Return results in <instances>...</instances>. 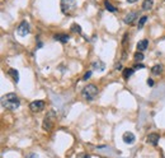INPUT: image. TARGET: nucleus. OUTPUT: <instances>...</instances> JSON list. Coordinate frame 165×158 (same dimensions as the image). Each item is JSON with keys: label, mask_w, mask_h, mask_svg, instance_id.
<instances>
[{"label": "nucleus", "mask_w": 165, "mask_h": 158, "mask_svg": "<svg viewBox=\"0 0 165 158\" xmlns=\"http://www.w3.org/2000/svg\"><path fill=\"white\" fill-rule=\"evenodd\" d=\"M71 32H78V33H80L81 32V27L79 24H76V23H73L71 24Z\"/></svg>", "instance_id": "obj_18"}, {"label": "nucleus", "mask_w": 165, "mask_h": 158, "mask_svg": "<svg viewBox=\"0 0 165 158\" xmlns=\"http://www.w3.org/2000/svg\"><path fill=\"white\" fill-rule=\"evenodd\" d=\"M159 134H156V133H151V134H149V137H147V143L149 144H151V146H156V144L159 143Z\"/></svg>", "instance_id": "obj_9"}, {"label": "nucleus", "mask_w": 165, "mask_h": 158, "mask_svg": "<svg viewBox=\"0 0 165 158\" xmlns=\"http://www.w3.org/2000/svg\"><path fill=\"white\" fill-rule=\"evenodd\" d=\"M136 18H137V13L136 12H130L128 14L123 18V22H125L126 24H132Z\"/></svg>", "instance_id": "obj_8"}, {"label": "nucleus", "mask_w": 165, "mask_h": 158, "mask_svg": "<svg viewBox=\"0 0 165 158\" xmlns=\"http://www.w3.org/2000/svg\"><path fill=\"white\" fill-rule=\"evenodd\" d=\"M127 2H128V3H136L137 0H127Z\"/></svg>", "instance_id": "obj_27"}, {"label": "nucleus", "mask_w": 165, "mask_h": 158, "mask_svg": "<svg viewBox=\"0 0 165 158\" xmlns=\"http://www.w3.org/2000/svg\"><path fill=\"white\" fill-rule=\"evenodd\" d=\"M144 58H145V56L142 55V52H140V51H137L136 54H135V60H136V61H142Z\"/></svg>", "instance_id": "obj_20"}, {"label": "nucleus", "mask_w": 165, "mask_h": 158, "mask_svg": "<svg viewBox=\"0 0 165 158\" xmlns=\"http://www.w3.org/2000/svg\"><path fill=\"white\" fill-rule=\"evenodd\" d=\"M91 67H93V70H97V72H103V70L105 69V64H104L103 61L98 60V61H94V63L91 64Z\"/></svg>", "instance_id": "obj_10"}, {"label": "nucleus", "mask_w": 165, "mask_h": 158, "mask_svg": "<svg viewBox=\"0 0 165 158\" xmlns=\"http://www.w3.org/2000/svg\"><path fill=\"white\" fill-rule=\"evenodd\" d=\"M123 142H125L126 144H133L135 143V140H136V138H135V135L131 133V131H126L125 134H123Z\"/></svg>", "instance_id": "obj_7"}, {"label": "nucleus", "mask_w": 165, "mask_h": 158, "mask_svg": "<svg viewBox=\"0 0 165 158\" xmlns=\"http://www.w3.org/2000/svg\"><path fill=\"white\" fill-rule=\"evenodd\" d=\"M133 72H135V69L133 68H127V69H125V70H123V78H125V79H127V78H130L132 74H133Z\"/></svg>", "instance_id": "obj_15"}, {"label": "nucleus", "mask_w": 165, "mask_h": 158, "mask_svg": "<svg viewBox=\"0 0 165 158\" xmlns=\"http://www.w3.org/2000/svg\"><path fill=\"white\" fill-rule=\"evenodd\" d=\"M104 5H105V9L108 10V12H112V13H114L117 9L111 4V3H109V2H107V0H105V2H104Z\"/></svg>", "instance_id": "obj_17"}, {"label": "nucleus", "mask_w": 165, "mask_h": 158, "mask_svg": "<svg viewBox=\"0 0 165 158\" xmlns=\"http://www.w3.org/2000/svg\"><path fill=\"white\" fill-rule=\"evenodd\" d=\"M29 31H31V26H29V23L27 22V21H23V22L18 26V30H17L18 35L22 36V37H25L29 33Z\"/></svg>", "instance_id": "obj_5"}, {"label": "nucleus", "mask_w": 165, "mask_h": 158, "mask_svg": "<svg viewBox=\"0 0 165 158\" xmlns=\"http://www.w3.org/2000/svg\"><path fill=\"white\" fill-rule=\"evenodd\" d=\"M81 95L87 101H93L95 97L98 96V88L95 87L94 84H88L87 87L82 88Z\"/></svg>", "instance_id": "obj_2"}, {"label": "nucleus", "mask_w": 165, "mask_h": 158, "mask_svg": "<svg viewBox=\"0 0 165 158\" xmlns=\"http://www.w3.org/2000/svg\"><path fill=\"white\" fill-rule=\"evenodd\" d=\"M8 74L13 78V81L18 83V81H19V73H18V70H16V69H9L8 70Z\"/></svg>", "instance_id": "obj_13"}, {"label": "nucleus", "mask_w": 165, "mask_h": 158, "mask_svg": "<svg viewBox=\"0 0 165 158\" xmlns=\"http://www.w3.org/2000/svg\"><path fill=\"white\" fill-rule=\"evenodd\" d=\"M76 158H91V157L88 153H80V154L76 156Z\"/></svg>", "instance_id": "obj_21"}, {"label": "nucleus", "mask_w": 165, "mask_h": 158, "mask_svg": "<svg viewBox=\"0 0 165 158\" xmlns=\"http://www.w3.org/2000/svg\"><path fill=\"white\" fill-rule=\"evenodd\" d=\"M114 69H116V70H122V64H121V63L116 64V65H114Z\"/></svg>", "instance_id": "obj_24"}, {"label": "nucleus", "mask_w": 165, "mask_h": 158, "mask_svg": "<svg viewBox=\"0 0 165 158\" xmlns=\"http://www.w3.org/2000/svg\"><path fill=\"white\" fill-rule=\"evenodd\" d=\"M90 75H91V72H87L84 74V77H82V79H84V81H88V79L90 78Z\"/></svg>", "instance_id": "obj_22"}, {"label": "nucleus", "mask_w": 165, "mask_h": 158, "mask_svg": "<svg viewBox=\"0 0 165 158\" xmlns=\"http://www.w3.org/2000/svg\"><path fill=\"white\" fill-rule=\"evenodd\" d=\"M60 8L64 14L70 16L76 8V0H61Z\"/></svg>", "instance_id": "obj_3"}, {"label": "nucleus", "mask_w": 165, "mask_h": 158, "mask_svg": "<svg viewBox=\"0 0 165 158\" xmlns=\"http://www.w3.org/2000/svg\"><path fill=\"white\" fill-rule=\"evenodd\" d=\"M146 21H147V17H146V16H144V17L140 18V21H139V26H137V27H139V30H141V28L144 27V24L146 23Z\"/></svg>", "instance_id": "obj_19"}, {"label": "nucleus", "mask_w": 165, "mask_h": 158, "mask_svg": "<svg viewBox=\"0 0 165 158\" xmlns=\"http://www.w3.org/2000/svg\"><path fill=\"white\" fill-rule=\"evenodd\" d=\"M145 68V65H142V64H136L135 67H133V69L136 70V69H144Z\"/></svg>", "instance_id": "obj_23"}, {"label": "nucleus", "mask_w": 165, "mask_h": 158, "mask_svg": "<svg viewBox=\"0 0 165 158\" xmlns=\"http://www.w3.org/2000/svg\"><path fill=\"white\" fill-rule=\"evenodd\" d=\"M43 109H45V102H43V101H41V100H38V101H33V102L29 103V110H31L32 112H34V114L41 112Z\"/></svg>", "instance_id": "obj_6"}, {"label": "nucleus", "mask_w": 165, "mask_h": 158, "mask_svg": "<svg viewBox=\"0 0 165 158\" xmlns=\"http://www.w3.org/2000/svg\"><path fill=\"white\" fill-rule=\"evenodd\" d=\"M25 158H38V156L36 154V153H29L28 156H27Z\"/></svg>", "instance_id": "obj_25"}, {"label": "nucleus", "mask_w": 165, "mask_h": 158, "mask_svg": "<svg viewBox=\"0 0 165 158\" xmlns=\"http://www.w3.org/2000/svg\"><path fill=\"white\" fill-rule=\"evenodd\" d=\"M147 86H150V87L154 86V81H153V79H147Z\"/></svg>", "instance_id": "obj_26"}, {"label": "nucleus", "mask_w": 165, "mask_h": 158, "mask_svg": "<svg viewBox=\"0 0 165 158\" xmlns=\"http://www.w3.org/2000/svg\"><path fill=\"white\" fill-rule=\"evenodd\" d=\"M2 105H3V107L5 110L16 111L20 106V101H19V97L16 93H7L2 98Z\"/></svg>", "instance_id": "obj_1"}, {"label": "nucleus", "mask_w": 165, "mask_h": 158, "mask_svg": "<svg viewBox=\"0 0 165 158\" xmlns=\"http://www.w3.org/2000/svg\"><path fill=\"white\" fill-rule=\"evenodd\" d=\"M151 72H153V74H160L163 72V65H160V64L155 65V67H153V69H151Z\"/></svg>", "instance_id": "obj_16"}, {"label": "nucleus", "mask_w": 165, "mask_h": 158, "mask_svg": "<svg viewBox=\"0 0 165 158\" xmlns=\"http://www.w3.org/2000/svg\"><path fill=\"white\" fill-rule=\"evenodd\" d=\"M53 124H55V112H53V111H50V112L45 116L43 129H45L46 131H50V130L53 128Z\"/></svg>", "instance_id": "obj_4"}, {"label": "nucleus", "mask_w": 165, "mask_h": 158, "mask_svg": "<svg viewBox=\"0 0 165 158\" xmlns=\"http://www.w3.org/2000/svg\"><path fill=\"white\" fill-rule=\"evenodd\" d=\"M53 38L56 40V41H60V42H62V44H66L69 40H70V37H69L67 35H55L53 36Z\"/></svg>", "instance_id": "obj_12"}, {"label": "nucleus", "mask_w": 165, "mask_h": 158, "mask_svg": "<svg viewBox=\"0 0 165 158\" xmlns=\"http://www.w3.org/2000/svg\"><path fill=\"white\" fill-rule=\"evenodd\" d=\"M153 7H154V0H144V3H142L144 10H150V9H153Z\"/></svg>", "instance_id": "obj_14"}, {"label": "nucleus", "mask_w": 165, "mask_h": 158, "mask_svg": "<svg viewBox=\"0 0 165 158\" xmlns=\"http://www.w3.org/2000/svg\"><path fill=\"white\" fill-rule=\"evenodd\" d=\"M147 46H149L147 40H141V41H139V44H137V51L142 52V51H145L147 49Z\"/></svg>", "instance_id": "obj_11"}]
</instances>
